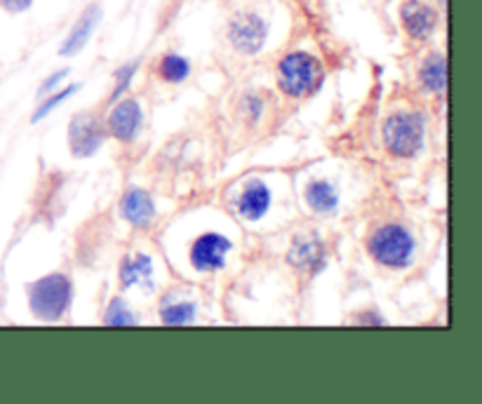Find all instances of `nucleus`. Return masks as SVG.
Returning a JSON list of instances; mask_svg holds the SVG:
<instances>
[{
    "instance_id": "16",
    "label": "nucleus",
    "mask_w": 482,
    "mask_h": 404,
    "mask_svg": "<svg viewBox=\"0 0 482 404\" xmlns=\"http://www.w3.org/2000/svg\"><path fill=\"white\" fill-rule=\"evenodd\" d=\"M306 205L315 214H322V217L335 214L337 207H339V193H337V188L329 181L313 179L306 186Z\"/></svg>"
},
{
    "instance_id": "11",
    "label": "nucleus",
    "mask_w": 482,
    "mask_h": 404,
    "mask_svg": "<svg viewBox=\"0 0 482 404\" xmlns=\"http://www.w3.org/2000/svg\"><path fill=\"white\" fill-rule=\"evenodd\" d=\"M400 17H403L405 31L414 40H428L437 26V12L421 0H407L400 10Z\"/></svg>"
},
{
    "instance_id": "22",
    "label": "nucleus",
    "mask_w": 482,
    "mask_h": 404,
    "mask_svg": "<svg viewBox=\"0 0 482 404\" xmlns=\"http://www.w3.org/2000/svg\"><path fill=\"white\" fill-rule=\"evenodd\" d=\"M69 76V69H62V71H54L50 78H46L43 80V85H40V90H38V96H47L52 90H57V85L64 80V78Z\"/></svg>"
},
{
    "instance_id": "9",
    "label": "nucleus",
    "mask_w": 482,
    "mask_h": 404,
    "mask_svg": "<svg viewBox=\"0 0 482 404\" xmlns=\"http://www.w3.org/2000/svg\"><path fill=\"white\" fill-rule=\"evenodd\" d=\"M99 21H102V7L96 5V3L85 7L83 14L78 17V21L64 38L62 47H59V54H62V57H73L78 52H83V47L87 45L92 36H95Z\"/></svg>"
},
{
    "instance_id": "18",
    "label": "nucleus",
    "mask_w": 482,
    "mask_h": 404,
    "mask_svg": "<svg viewBox=\"0 0 482 404\" xmlns=\"http://www.w3.org/2000/svg\"><path fill=\"white\" fill-rule=\"evenodd\" d=\"M195 303L191 301H179V303H168L161 310V322L170 325V327H181V325H191L195 320Z\"/></svg>"
},
{
    "instance_id": "23",
    "label": "nucleus",
    "mask_w": 482,
    "mask_h": 404,
    "mask_svg": "<svg viewBox=\"0 0 482 404\" xmlns=\"http://www.w3.org/2000/svg\"><path fill=\"white\" fill-rule=\"evenodd\" d=\"M36 0H0V7L10 14H21L33 5Z\"/></svg>"
},
{
    "instance_id": "1",
    "label": "nucleus",
    "mask_w": 482,
    "mask_h": 404,
    "mask_svg": "<svg viewBox=\"0 0 482 404\" xmlns=\"http://www.w3.org/2000/svg\"><path fill=\"white\" fill-rule=\"evenodd\" d=\"M29 309L43 322L62 320L73 303V283L64 273H52L26 287Z\"/></svg>"
},
{
    "instance_id": "4",
    "label": "nucleus",
    "mask_w": 482,
    "mask_h": 404,
    "mask_svg": "<svg viewBox=\"0 0 482 404\" xmlns=\"http://www.w3.org/2000/svg\"><path fill=\"white\" fill-rule=\"evenodd\" d=\"M424 118L419 113H393L381 128V142L395 158H414L424 146Z\"/></svg>"
},
{
    "instance_id": "8",
    "label": "nucleus",
    "mask_w": 482,
    "mask_h": 404,
    "mask_svg": "<svg viewBox=\"0 0 482 404\" xmlns=\"http://www.w3.org/2000/svg\"><path fill=\"white\" fill-rule=\"evenodd\" d=\"M144 125V111L137 99H125L120 96V102L111 109L109 118H106V129L113 139L122 144L135 142Z\"/></svg>"
},
{
    "instance_id": "7",
    "label": "nucleus",
    "mask_w": 482,
    "mask_h": 404,
    "mask_svg": "<svg viewBox=\"0 0 482 404\" xmlns=\"http://www.w3.org/2000/svg\"><path fill=\"white\" fill-rule=\"evenodd\" d=\"M233 243L221 233H205L191 244V266L198 273H214V270L224 268L226 259L231 254Z\"/></svg>"
},
{
    "instance_id": "20",
    "label": "nucleus",
    "mask_w": 482,
    "mask_h": 404,
    "mask_svg": "<svg viewBox=\"0 0 482 404\" xmlns=\"http://www.w3.org/2000/svg\"><path fill=\"white\" fill-rule=\"evenodd\" d=\"M80 90V85H69V87H64V90H59V92H54V95L52 96H47L46 102L40 103L38 109H36V113H33L31 116V122H40L43 120V118H47L52 113V111H57L59 106H62V103L66 102V99H71L73 95H76V92Z\"/></svg>"
},
{
    "instance_id": "3",
    "label": "nucleus",
    "mask_w": 482,
    "mask_h": 404,
    "mask_svg": "<svg viewBox=\"0 0 482 404\" xmlns=\"http://www.w3.org/2000/svg\"><path fill=\"white\" fill-rule=\"evenodd\" d=\"M367 251L374 261L391 270L407 268L414 259V235L400 224H384L367 238Z\"/></svg>"
},
{
    "instance_id": "6",
    "label": "nucleus",
    "mask_w": 482,
    "mask_h": 404,
    "mask_svg": "<svg viewBox=\"0 0 482 404\" xmlns=\"http://www.w3.org/2000/svg\"><path fill=\"white\" fill-rule=\"evenodd\" d=\"M106 142V125L96 113H76L69 122V148L73 158H90Z\"/></svg>"
},
{
    "instance_id": "24",
    "label": "nucleus",
    "mask_w": 482,
    "mask_h": 404,
    "mask_svg": "<svg viewBox=\"0 0 482 404\" xmlns=\"http://www.w3.org/2000/svg\"><path fill=\"white\" fill-rule=\"evenodd\" d=\"M243 106H245V109H250V122H257L259 118H262V109H264V102H262L259 96H254V95L245 96Z\"/></svg>"
},
{
    "instance_id": "2",
    "label": "nucleus",
    "mask_w": 482,
    "mask_h": 404,
    "mask_svg": "<svg viewBox=\"0 0 482 404\" xmlns=\"http://www.w3.org/2000/svg\"><path fill=\"white\" fill-rule=\"evenodd\" d=\"M325 80V69L320 59L309 52H289L278 64V87L292 99H303L320 90Z\"/></svg>"
},
{
    "instance_id": "5",
    "label": "nucleus",
    "mask_w": 482,
    "mask_h": 404,
    "mask_svg": "<svg viewBox=\"0 0 482 404\" xmlns=\"http://www.w3.org/2000/svg\"><path fill=\"white\" fill-rule=\"evenodd\" d=\"M266 40H269V21L262 14L250 10L233 14L229 21V43L233 50L252 57L264 50Z\"/></svg>"
},
{
    "instance_id": "19",
    "label": "nucleus",
    "mask_w": 482,
    "mask_h": 404,
    "mask_svg": "<svg viewBox=\"0 0 482 404\" xmlns=\"http://www.w3.org/2000/svg\"><path fill=\"white\" fill-rule=\"evenodd\" d=\"M104 325H109V327H132V325H137V317L132 315L128 303L122 301L120 296H116V299H111L109 306H106Z\"/></svg>"
},
{
    "instance_id": "12",
    "label": "nucleus",
    "mask_w": 482,
    "mask_h": 404,
    "mask_svg": "<svg viewBox=\"0 0 482 404\" xmlns=\"http://www.w3.org/2000/svg\"><path fill=\"white\" fill-rule=\"evenodd\" d=\"M270 210V188L262 179H252L238 198V212L245 221H259Z\"/></svg>"
},
{
    "instance_id": "21",
    "label": "nucleus",
    "mask_w": 482,
    "mask_h": 404,
    "mask_svg": "<svg viewBox=\"0 0 482 404\" xmlns=\"http://www.w3.org/2000/svg\"><path fill=\"white\" fill-rule=\"evenodd\" d=\"M137 71H139V59H135V62H128V64H122L120 69L116 71V87H113V92H111V99L109 102H118L125 92L129 90V85H132V78L137 76Z\"/></svg>"
},
{
    "instance_id": "10",
    "label": "nucleus",
    "mask_w": 482,
    "mask_h": 404,
    "mask_svg": "<svg viewBox=\"0 0 482 404\" xmlns=\"http://www.w3.org/2000/svg\"><path fill=\"white\" fill-rule=\"evenodd\" d=\"M120 217L135 228H151L155 221V202L144 188H128L120 198Z\"/></svg>"
},
{
    "instance_id": "13",
    "label": "nucleus",
    "mask_w": 482,
    "mask_h": 404,
    "mask_svg": "<svg viewBox=\"0 0 482 404\" xmlns=\"http://www.w3.org/2000/svg\"><path fill=\"white\" fill-rule=\"evenodd\" d=\"M287 261L295 266V268L311 270V273H318L328 266V259H325V247L318 238H299L295 240L292 250L287 254Z\"/></svg>"
},
{
    "instance_id": "17",
    "label": "nucleus",
    "mask_w": 482,
    "mask_h": 404,
    "mask_svg": "<svg viewBox=\"0 0 482 404\" xmlns=\"http://www.w3.org/2000/svg\"><path fill=\"white\" fill-rule=\"evenodd\" d=\"M158 76L170 85H179L191 76V62L181 54H165L158 62Z\"/></svg>"
},
{
    "instance_id": "15",
    "label": "nucleus",
    "mask_w": 482,
    "mask_h": 404,
    "mask_svg": "<svg viewBox=\"0 0 482 404\" xmlns=\"http://www.w3.org/2000/svg\"><path fill=\"white\" fill-rule=\"evenodd\" d=\"M419 85L431 95H443L447 90V59L440 52H433L419 69Z\"/></svg>"
},
{
    "instance_id": "25",
    "label": "nucleus",
    "mask_w": 482,
    "mask_h": 404,
    "mask_svg": "<svg viewBox=\"0 0 482 404\" xmlns=\"http://www.w3.org/2000/svg\"><path fill=\"white\" fill-rule=\"evenodd\" d=\"M358 325H386V320L381 317V315L367 313V315H362V317H358Z\"/></svg>"
},
{
    "instance_id": "14",
    "label": "nucleus",
    "mask_w": 482,
    "mask_h": 404,
    "mask_svg": "<svg viewBox=\"0 0 482 404\" xmlns=\"http://www.w3.org/2000/svg\"><path fill=\"white\" fill-rule=\"evenodd\" d=\"M137 284L154 289V259L148 254L125 257L120 261V287L129 289Z\"/></svg>"
}]
</instances>
